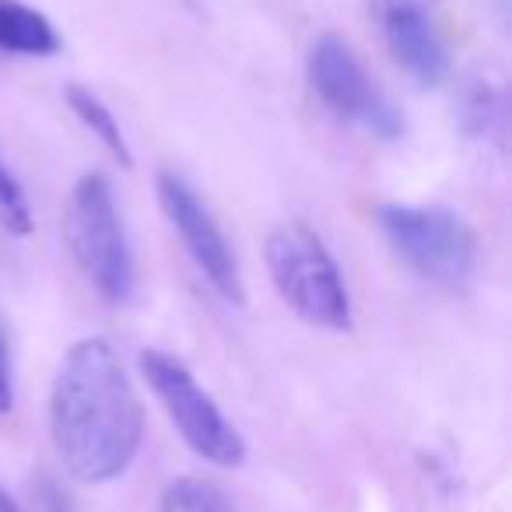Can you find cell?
Listing matches in <instances>:
<instances>
[{
	"mask_svg": "<svg viewBox=\"0 0 512 512\" xmlns=\"http://www.w3.org/2000/svg\"><path fill=\"white\" fill-rule=\"evenodd\" d=\"M141 372L193 453L218 467H239L246 460V442L239 428L225 418V411L214 404L211 393L193 379V372L176 355L155 348L141 351Z\"/></svg>",
	"mask_w": 512,
	"mask_h": 512,
	"instance_id": "cell-6",
	"label": "cell"
},
{
	"mask_svg": "<svg viewBox=\"0 0 512 512\" xmlns=\"http://www.w3.org/2000/svg\"><path fill=\"white\" fill-rule=\"evenodd\" d=\"M50 432L64 467L85 484H106L134 463L144 407L113 344L88 337L64 355L50 393Z\"/></svg>",
	"mask_w": 512,
	"mask_h": 512,
	"instance_id": "cell-1",
	"label": "cell"
},
{
	"mask_svg": "<svg viewBox=\"0 0 512 512\" xmlns=\"http://www.w3.org/2000/svg\"><path fill=\"white\" fill-rule=\"evenodd\" d=\"M376 218L390 249L418 278L449 292L470 285L477 271V235L460 214L446 207L383 204Z\"/></svg>",
	"mask_w": 512,
	"mask_h": 512,
	"instance_id": "cell-4",
	"label": "cell"
},
{
	"mask_svg": "<svg viewBox=\"0 0 512 512\" xmlns=\"http://www.w3.org/2000/svg\"><path fill=\"white\" fill-rule=\"evenodd\" d=\"M372 8H376V15H400V11H432L439 8V0H369Z\"/></svg>",
	"mask_w": 512,
	"mask_h": 512,
	"instance_id": "cell-15",
	"label": "cell"
},
{
	"mask_svg": "<svg viewBox=\"0 0 512 512\" xmlns=\"http://www.w3.org/2000/svg\"><path fill=\"white\" fill-rule=\"evenodd\" d=\"M15 407V372H11V351L0 337V414Z\"/></svg>",
	"mask_w": 512,
	"mask_h": 512,
	"instance_id": "cell-14",
	"label": "cell"
},
{
	"mask_svg": "<svg viewBox=\"0 0 512 512\" xmlns=\"http://www.w3.org/2000/svg\"><path fill=\"white\" fill-rule=\"evenodd\" d=\"M0 228L8 235H29L32 232V207L25 197L22 183L15 179V172L8 169L4 155H0Z\"/></svg>",
	"mask_w": 512,
	"mask_h": 512,
	"instance_id": "cell-13",
	"label": "cell"
},
{
	"mask_svg": "<svg viewBox=\"0 0 512 512\" xmlns=\"http://www.w3.org/2000/svg\"><path fill=\"white\" fill-rule=\"evenodd\" d=\"M64 99H67V106H71V113L85 123V130H92V137H99L102 148L120 162V169H134V155H130V144H127V137H123L120 123H116L113 109H109L92 88L78 85V81L64 88Z\"/></svg>",
	"mask_w": 512,
	"mask_h": 512,
	"instance_id": "cell-10",
	"label": "cell"
},
{
	"mask_svg": "<svg viewBox=\"0 0 512 512\" xmlns=\"http://www.w3.org/2000/svg\"><path fill=\"white\" fill-rule=\"evenodd\" d=\"M158 190V204H162L169 225L179 232L186 253L193 256V264L204 271V278L211 281V288L232 306H242L246 302V288H242V271L239 260H235L232 242L225 239L221 225L214 221L211 207L197 197L190 183L176 172H158L155 179Z\"/></svg>",
	"mask_w": 512,
	"mask_h": 512,
	"instance_id": "cell-7",
	"label": "cell"
},
{
	"mask_svg": "<svg viewBox=\"0 0 512 512\" xmlns=\"http://www.w3.org/2000/svg\"><path fill=\"white\" fill-rule=\"evenodd\" d=\"M155 512H235L218 484L204 477H179L162 491Z\"/></svg>",
	"mask_w": 512,
	"mask_h": 512,
	"instance_id": "cell-12",
	"label": "cell"
},
{
	"mask_svg": "<svg viewBox=\"0 0 512 512\" xmlns=\"http://www.w3.org/2000/svg\"><path fill=\"white\" fill-rule=\"evenodd\" d=\"M460 123L474 141H502L505 137V92L488 81H477L463 95Z\"/></svg>",
	"mask_w": 512,
	"mask_h": 512,
	"instance_id": "cell-11",
	"label": "cell"
},
{
	"mask_svg": "<svg viewBox=\"0 0 512 512\" xmlns=\"http://www.w3.org/2000/svg\"><path fill=\"white\" fill-rule=\"evenodd\" d=\"M379 22H383L386 50L418 85L435 88L449 78V50L432 11H400V15H383Z\"/></svg>",
	"mask_w": 512,
	"mask_h": 512,
	"instance_id": "cell-8",
	"label": "cell"
},
{
	"mask_svg": "<svg viewBox=\"0 0 512 512\" xmlns=\"http://www.w3.org/2000/svg\"><path fill=\"white\" fill-rule=\"evenodd\" d=\"M60 50V36L43 11L22 0H0V53L15 57H53Z\"/></svg>",
	"mask_w": 512,
	"mask_h": 512,
	"instance_id": "cell-9",
	"label": "cell"
},
{
	"mask_svg": "<svg viewBox=\"0 0 512 512\" xmlns=\"http://www.w3.org/2000/svg\"><path fill=\"white\" fill-rule=\"evenodd\" d=\"M0 512H22L18 509V502L8 495V488H0Z\"/></svg>",
	"mask_w": 512,
	"mask_h": 512,
	"instance_id": "cell-16",
	"label": "cell"
},
{
	"mask_svg": "<svg viewBox=\"0 0 512 512\" xmlns=\"http://www.w3.org/2000/svg\"><path fill=\"white\" fill-rule=\"evenodd\" d=\"M306 74L313 92L320 95V102L334 116L355 123L379 141H400L404 137L407 123L400 109L393 106V99L372 78L369 67L362 64L355 46L344 36L323 32L306 57Z\"/></svg>",
	"mask_w": 512,
	"mask_h": 512,
	"instance_id": "cell-5",
	"label": "cell"
},
{
	"mask_svg": "<svg viewBox=\"0 0 512 512\" xmlns=\"http://www.w3.org/2000/svg\"><path fill=\"white\" fill-rule=\"evenodd\" d=\"M64 242L74 264L109 306H127L137 292V264L113 186L102 172H85L74 183L64 211Z\"/></svg>",
	"mask_w": 512,
	"mask_h": 512,
	"instance_id": "cell-2",
	"label": "cell"
},
{
	"mask_svg": "<svg viewBox=\"0 0 512 512\" xmlns=\"http://www.w3.org/2000/svg\"><path fill=\"white\" fill-rule=\"evenodd\" d=\"M267 271L278 288L281 302L309 327L348 334L355 313H351V292L341 267L330 256L320 232L302 221L278 225L267 235Z\"/></svg>",
	"mask_w": 512,
	"mask_h": 512,
	"instance_id": "cell-3",
	"label": "cell"
}]
</instances>
